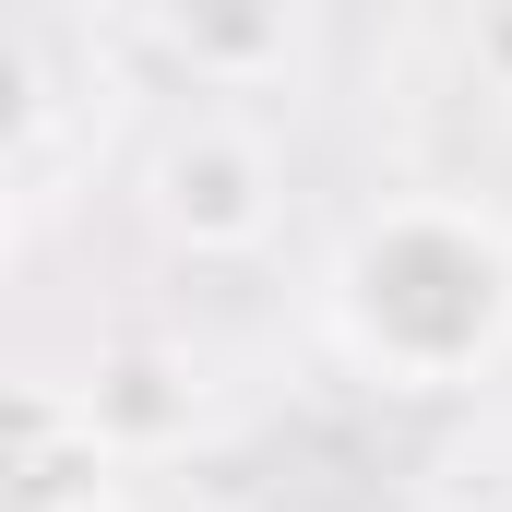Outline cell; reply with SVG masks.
<instances>
[{"label":"cell","instance_id":"1","mask_svg":"<svg viewBox=\"0 0 512 512\" xmlns=\"http://www.w3.org/2000/svg\"><path fill=\"white\" fill-rule=\"evenodd\" d=\"M322 310L382 393H465L512 358V239L477 203H382L346 227Z\"/></svg>","mask_w":512,"mask_h":512},{"label":"cell","instance_id":"2","mask_svg":"<svg viewBox=\"0 0 512 512\" xmlns=\"http://www.w3.org/2000/svg\"><path fill=\"white\" fill-rule=\"evenodd\" d=\"M143 215H155V239L191 262H239L274 239V215H286V179H274V143L239 120H179L155 155H143Z\"/></svg>","mask_w":512,"mask_h":512},{"label":"cell","instance_id":"3","mask_svg":"<svg viewBox=\"0 0 512 512\" xmlns=\"http://www.w3.org/2000/svg\"><path fill=\"white\" fill-rule=\"evenodd\" d=\"M72 417H84L108 453H167V441H191V417H203V370H191L179 346H96V370L72 382Z\"/></svg>","mask_w":512,"mask_h":512},{"label":"cell","instance_id":"4","mask_svg":"<svg viewBox=\"0 0 512 512\" xmlns=\"http://www.w3.org/2000/svg\"><path fill=\"white\" fill-rule=\"evenodd\" d=\"M108 465L120 453L72 417V393H48V382L12 393V512H96V501H120Z\"/></svg>","mask_w":512,"mask_h":512},{"label":"cell","instance_id":"5","mask_svg":"<svg viewBox=\"0 0 512 512\" xmlns=\"http://www.w3.org/2000/svg\"><path fill=\"white\" fill-rule=\"evenodd\" d=\"M167 48L203 84H262L298 60V24H286V0H191V12H167Z\"/></svg>","mask_w":512,"mask_h":512},{"label":"cell","instance_id":"6","mask_svg":"<svg viewBox=\"0 0 512 512\" xmlns=\"http://www.w3.org/2000/svg\"><path fill=\"white\" fill-rule=\"evenodd\" d=\"M477 72H501V84H512V12H489V24H477Z\"/></svg>","mask_w":512,"mask_h":512},{"label":"cell","instance_id":"7","mask_svg":"<svg viewBox=\"0 0 512 512\" xmlns=\"http://www.w3.org/2000/svg\"><path fill=\"white\" fill-rule=\"evenodd\" d=\"M96 512H131V501H96Z\"/></svg>","mask_w":512,"mask_h":512}]
</instances>
